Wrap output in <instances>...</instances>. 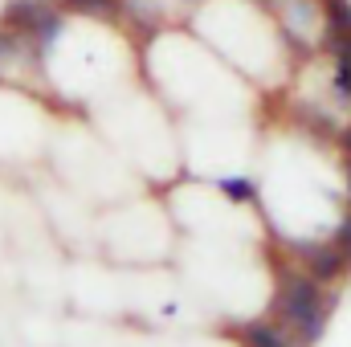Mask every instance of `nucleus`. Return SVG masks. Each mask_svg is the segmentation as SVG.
I'll return each mask as SVG.
<instances>
[{
  "label": "nucleus",
  "instance_id": "f257e3e1",
  "mask_svg": "<svg viewBox=\"0 0 351 347\" xmlns=\"http://www.w3.org/2000/svg\"><path fill=\"white\" fill-rule=\"evenodd\" d=\"M323 294H319V278H290L286 282V290H282V298H278V311H282V319H290V323H306L311 315H319L323 311Z\"/></svg>",
  "mask_w": 351,
  "mask_h": 347
},
{
  "label": "nucleus",
  "instance_id": "f03ea898",
  "mask_svg": "<svg viewBox=\"0 0 351 347\" xmlns=\"http://www.w3.org/2000/svg\"><path fill=\"white\" fill-rule=\"evenodd\" d=\"M343 270V250L339 246H327V250H311V278H319V282H331L335 274Z\"/></svg>",
  "mask_w": 351,
  "mask_h": 347
},
{
  "label": "nucleus",
  "instance_id": "7ed1b4c3",
  "mask_svg": "<svg viewBox=\"0 0 351 347\" xmlns=\"http://www.w3.org/2000/svg\"><path fill=\"white\" fill-rule=\"evenodd\" d=\"M4 16H8V25H16V29H33V25L45 16V4H41V0H12Z\"/></svg>",
  "mask_w": 351,
  "mask_h": 347
},
{
  "label": "nucleus",
  "instance_id": "20e7f679",
  "mask_svg": "<svg viewBox=\"0 0 351 347\" xmlns=\"http://www.w3.org/2000/svg\"><path fill=\"white\" fill-rule=\"evenodd\" d=\"M62 29H66V21H62L58 12H45V16H41V21L33 25V41H37V49H41V53H49V49L58 45Z\"/></svg>",
  "mask_w": 351,
  "mask_h": 347
},
{
  "label": "nucleus",
  "instance_id": "39448f33",
  "mask_svg": "<svg viewBox=\"0 0 351 347\" xmlns=\"http://www.w3.org/2000/svg\"><path fill=\"white\" fill-rule=\"evenodd\" d=\"M245 344L250 347H290V339H286L282 327H274V323H250V327H245Z\"/></svg>",
  "mask_w": 351,
  "mask_h": 347
},
{
  "label": "nucleus",
  "instance_id": "423d86ee",
  "mask_svg": "<svg viewBox=\"0 0 351 347\" xmlns=\"http://www.w3.org/2000/svg\"><path fill=\"white\" fill-rule=\"evenodd\" d=\"M217 188L229 196V200H237V204H245V200H254L258 196V188L250 184V180H241V176H229V180H217Z\"/></svg>",
  "mask_w": 351,
  "mask_h": 347
},
{
  "label": "nucleus",
  "instance_id": "0eeeda50",
  "mask_svg": "<svg viewBox=\"0 0 351 347\" xmlns=\"http://www.w3.org/2000/svg\"><path fill=\"white\" fill-rule=\"evenodd\" d=\"M335 90L351 98V58H339V70H335Z\"/></svg>",
  "mask_w": 351,
  "mask_h": 347
},
{
  "label": "nucleus",
  "instance_id": "6e6552de",
  "mask_svg": "<svg viewBox=\"0 0 351 347\" xmlns=\"http://www.w3.org/2000/svg\"><path fill=\"white\" fill-rule=\"evenodd\" d=\"M70 8H78V12H106L114 0H66Z\"/></svg>",
  "mask_w": 351,
  "mask_h": 347
},
{
  "label": "nucleus",
  "instance_id": "1a4fd4ad",
  "mask_svg": "<svg viewBox=\"0 0 351 347\" xmlns=\"http://www.w3.org/2000/svg\"><path fill=\"white\" fill-rule=\"evenodd\" d=\"M335 246H339V250H351V217L339 225V241H335Z\"/></svg>",
  "mask_w": 351,
  "mask_h": 347
},
{
  "label": "nucleus",
  "instance_id": "9d476101",
  "mask_svg": "<svg viewBox=\"0 0 351 347\" xmlns=\"http://www.w3.org/2000/svg\"><path fill=\"white\" fill-rule=\"evenodd\" d=\"M12 49H16V37L12 33H0V58H8Z\"/></svg>",
  "mask_w": 351,
  "mask_h": 347
},
{
  "label": "nucleus",
  "instance_id": "9b49d317",
  "mask_svg": "<svg viewBox=\"0 0 351 347\" xmlns=\"http://www.w3.org/2000/svg\"><path fill=\"white\" fill-rule=\"evenodd\" d=\"M343 147H348V156H351V127L343 131Z\"/></svg>",
  "mask_w": 351,
  "mask_h": 347
}]
</instances>
